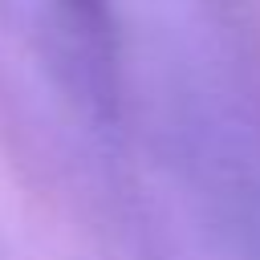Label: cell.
I'll use <instances>...</instances> for the list:
<instances>
[{
	"instance_id": "obj_1",
	"label": "cell",
	"mask_w": 260,
	"mask_h": 260,
	"mask_svg": "<svg viewBox=\"0 0 260 260\" xmlns=\"http://www.w3.org/2000/svg\"><path fill=\"white\" fill-rule=\"evenodd\" d=\"M73 4H77V8H93L98 0H73Z\"/></svg>"
}]
</instances>
